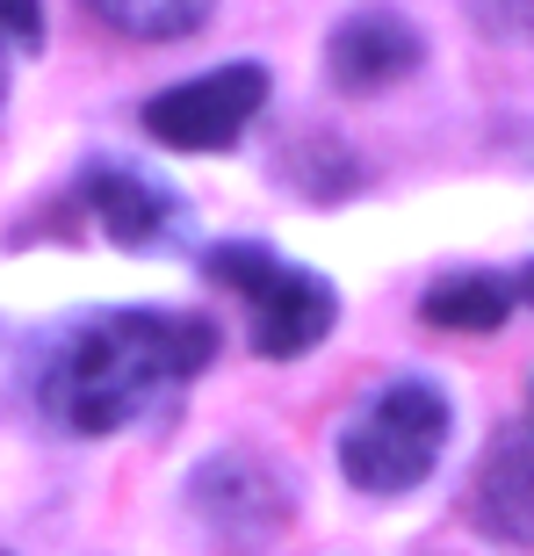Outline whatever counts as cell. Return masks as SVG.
I'll list each match as a JSON object with an SVG mask.
<instances>
[{
  "mask_svg": "<svg viewBox=\"0 0 534 556\" xmlns=\"http://www.w3.org/2000/svg\"><path fill=\"white\" fill-rule=\"evenodd\" d=\"M419 59H427V37L397 8H354L326 37V73L340 94H383L405 73H419Z\"/></svg>",
  "mask_w": 534,
  "mask_h": 556,
  "instance_id": "8992f818",
  "label": "cell"
},
{
  "mask_svg": "<svg viewBox=\"0 0 534 556\" xmlns=\"http://www.w3.org/2000/svg\"><path fill=\"white\" fill-rule=\"evenodd\" d=\"M0 102H8V51H0Z\"/></svg>",
  "mask_w": 534,
  "mask_h": 556,
  "instance_id": "5bb4252c",
  "label": "cell"
},
{
  "mask_svg": "<svg viewBox=\"0 0 534 556\" xmlns=\"http://www.w3.org/2000/svg\"><path fill=\"white\" fill-rule=\"evenodd\" d=\"M419 311H427V326H441V332H498L513 318V289L498 282V275H441Z\"/></svg>",
  "mask_w": 534,
  "mask_h": 556,
  "instance_id": "9c48e42d",
  "label": "cell"
},
{
  "mask_svg": "<svg viewBox=\"0 0 534 556\" xmlns=\"http://www.w3.org/2000/svg\"><path fill=\"white\" fill-rule=\"evenodd\" d=\"M203 268H209L217 289H231V296L246 304V340H253V354H267V362L310 354L332 332V318H340V296H332L326 275L296 268V261H282V253H267L260 239L209 247Z\"/></svg>",
  "mask_w": 534,
  "mask_h": 556,
  "instance_id": "3957f363",
  "label": "cell"
},
{
  "mask_svg": "<svg viewBox=\"0 0 534 556\" xmlns=\"http://www.w3.org/2000/svg\"><path fill=\"white\" fill-rule=\"evenodd\" d=\"M195 514L217 528L225 542H267L282 528V484L253 463V455H217L195 470Z\"/></svg>",
  "mask_w": 534,
  "mask_h": 556,
  "instance_id": "52a82bcc",
  "label": "cell"
},
{
  "mask_svg": "<svg viewBox=\"0 0 534 556\" xmlns=\"http://www.w3.org/2000/svg\"><path fill=\"white\" fill-rule=\"evenodd\" d=\"M217 362V326L181 311H94L37 376L43 413L65 433H116Z\"/></svg>",
  "mask_w": 534,
  "mask_h": 556,
  "instance_id": "6da1fadb",
  "label": "cell"
},
{
  "mask_svg": "<svg viewBox=\"0 0 534 556\" xmlns=\"http://www.w3.org/2000/svg\"><path fill=\"white\" fill-rule=\"evenodd\" d=\"M267 109V65H209L181 87H160L144 102V130L174 152H231L246 138V124Z\"/></svg>",
  "mask_w": 534,
  "mask_h": 556,
  "instance_id": "277c9868",
  "label": "cell"
},
{
  "mask_svg": "<svg viewBox=\"0 0 534 556\" xmlns=\"http://www.w3.org/2000/svg\"><path fill=\"white\" fill-rule=\"evenodd\" d=\"M470 514L492 542H534V433H498L492 441Z\"/></svg>",
  "mask_w": 534,
  "mask_h": 556,
  "instance_id": "ba28073f",
  "label": "cell"
},
{
  "mask_svg": "<svg viewBox=\"0 0 534 556\" xmlns=\"http://www.w3.org/2000/svg\"><path fill=\"white\" fill-rule=\"evenodd\" d=\"M484 29H498V37H534V0H484Z\"/></svg>",
  "mask_w": 534,
  "mask_h": 556,
  "instance_id": "7c38bea8",
  "label": "cell"
},
{
  "mask_svg": "<svg viewBox=\"0 0 534 556\" xmlns=\"http://www.w3.org/2000/svg\"><path fill=\"white\" fill-rule=\"evenodd\" d=\"M0 43H15V51H37L43 43V8L37 0H0Z\"/></svg>",
  "mask_w": 534,
  "mask_h": 556,
  "instance_id": "8fae6325",
  "label": "cell"
},
{
  "mask_svg": "<svg viewBox=\"0 0 534 556\" xmlns=\"http://www.w3.org/2000/svg\"><path fill=\"white\" fill-rule=\"evenodd\" d=\"M448 448V397L427 376H397L340 427V470L354 492L397 498L411 484H427L433 463Z\"/></svg>",
  "mask_w": 534,
  "mask_h": 556,
  "instance_id": "7a4b0ae2",
  "label": "cell"
},
{
  "mask_svg": "<svg viewBox=\"0 0 534 556\" xmlns=\"http://www.w3.org/2000/svg\"><path fill=\"white\" fill-rule=\"evenodd\" d=\"M520 296H527V304H534V261H527V268H520Z\"/></svg>",
  "mask_w": 534,
  "mask_h": 556,
  "instance_id": "4fadbf2b",
  "label": "cell"
},
{
  "mask_svg": "<svg viewBox=\"0 0 534 556\" xmlns=\"http://www.w3.org/2000/svg\"><path fill=\"white\" fill-rule=\"evenodd\" d=\"M80 203L94 210V225L130 253H152V247H166V239L188 231V203L160 174H144V166H87Z\"/></svg>",
  "mask_w": 534,
  "mask_h": 556,
  "instance_id": "5b68a950",
  "label": "cell"
},
{
  "mask_svg": "<svg viewBox=\"0 0 534 556\" xmlns=\"http://www.w3.org/2000/svg\"><path fill=\"white\" fill-rule=\"evenodd\" d=\"M87 8L138 43H174V37H195L217 0H87Z\"/></svg>",
  "mask_w": 534,
  "mask_h": 556,
  "instance_id": "30bf717a",
  "label": "cell"
}]
</instances>
